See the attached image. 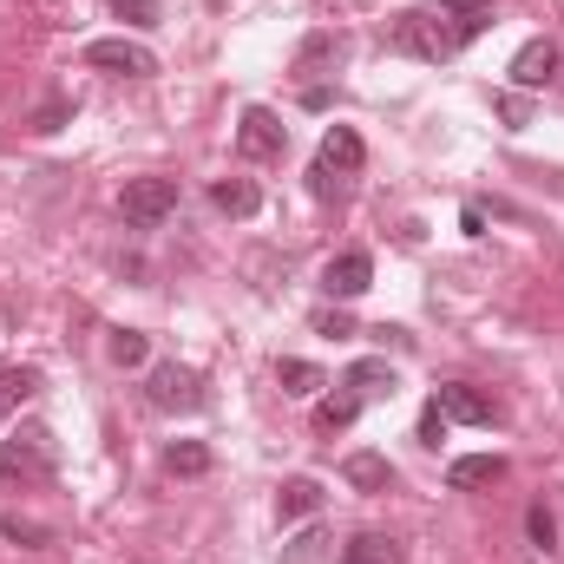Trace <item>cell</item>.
I'll use <instances>...</instances> for the list:
<instances>
[{
    "label": "cell",
    "mask_w": 564,
    "mask_h": 564,
    "mask_svg": "<svg viewBox=\"0 0 564 564\" xmlns=\"http://www.w3.org/2000/svg\"><path fill=\"white\" fill-rule=\"evenodd\" d=\"M486 26H492V13H479V20H453V13H440V7H408V13H394L388 46L440 66V59H459V53H466Z\"/></svg>",
    "instance_id": "obj_1"
},
{
    "label": "cell",
    "mask_w": 564,
    "mask_h": 564,
    "mask_svg": "<svg viewBox=\"0 0 564 564\" xmlns=\"http://www.w3.org/2000/svg\"><path fill=\"white\" fill-rule=\"evenodd\" d=\"M368 164V144H361V132L355 126H328L322 132V151H315V171H308V191L315 197H328L341 177H355Z\"/></svg>",
    "instance_id": "obj_2"
},
{
    "label": "cell",
    "mask_w": 564,
    "mask_h": 564,
    "mask_svg": "<svg viewBox=\"0 0 564 564\" xmlns=\"http://www.w3.org/2000/svg\"><path fill=\"white\" fill-rule=\"evenodd\" d=\"M144 401L158 408V414H204V381L191 375V368H177V361H158L151 375H144Z\"/></svg>",
    "instance_id": "obj_3"
},
{
    "label": "cell",
    "mask_w": 564,
    "mask_h": 564,
    "mask_svg": "<svg viewBox=\"0 0 564 564\" xmlns=\"http://www.w3.org/2000/svg\"><path fill=\"white\" fill-rule=\"evenodd\" d=\"M177 210V177H132L126 191H119V217L132 224V230H158L164 217Z\"/></svg>",
    "instance_id": "obj_4"
},
{
    "label": "cell",
    "mask_w": 564,
    "mask_h": 564,
    "mask_svg": "<svg viewBox=\"0 0 564 564\" xmlns=\"http://www.w3.org/2000/svg\"><path fill=\"white\" fill-rule=\"evenodd\" d=\"M0 479H53V433L26 426V433L0 440Z\"/></svg>",
    "instance_id": "obj_5"
},
{
    "label": "cell",
    "mask_w": 564,
    "mask_h": 564,
    "mask_svg": "<svg viewBox=\"0 0 564 564\" xmlns=\"http://www.w3.org/2000/svg\"><path fill=\"white\" fill-rule=\"evenodd\" d=\"M368 282H375V257L368 250H341V257L322 263V295L328 302H355V295H368Z\"/></svg>",
    "instance_id": "obj_6"
},
{
    "label": "cell",
    "mask_w": 564,
    "mask_h": 564,
    "mask_svg": "<svg viewBox=\"0 0 564 564\" xmlns=\"http://www.w3.org/2000/svg\"><path fill=\"white\" fill-rule=\"evenodd\" d=\"M86 66L119 73V79H151V73H158L151 46H139V40H93V46H86Z\"/></svg>",
    "instance_id": "obj_7"
},
{
    "label": "cell",
    "mask_w": 564,
    "mask_h": 564,
    "mask_svg": "<svg viewBox=\"0 0 564 564\" xmlns=\"http://www.w3.org/2000/svg\"><path fill=\"white\" fill-rule=\"evenodd\" d=\"M433 401H440V414H446V421H466V426H499V401H492L486 388H473V381H446V388H440Z\"/></svg>",
    "instance_id": "obj_8"
},
{
    "label": "cell",
    "mask_w": 564,
    "mask_h": 564,
    "mask_svg": "<svg viewBox=\"0 0 564 564\" xmlns=\"http://www.w3.org/2000/svg\"><path fill=\"white\" fill-rule=\"evenodd\" d=\"M282 144H289V126H282L270 106H250L243 126H237V151L243 158H282Z\"/></svg>",
    "instance_id": "obj_9"
},
{
    "label": "cell",
    "mask_w": 564,
    "mask_h": 564,
    "mask_svg": "<svg viewBox=\"0 0 564 564\" xmlns=\"http://www.w3.org/2000/svg\"><path fill=\"white\" fill-rule=\"evenodd\" d=\"M558 79V40H525L519 53H512V86L519 93H539V86H552Z\"/></svg>",
    "instance_id": "obj_10"
},
{
    "label": "cell",
    "mask_w": 564,
    "mask_h": 564,
    "mask_svg": "<svg viewBox=\"0 0 564 564\" xmlns=\"http://www.w3.org/2000/svg\"><path fill=\"white\" fill-rule=\"evenodd\" d=\"M506 473H512L506 453H466V459L446 466V486H453V492H479V486H499Z\"/></svg>",
    "instance_id": "obj_11"
},
{
    "label": "cell",
    "mask_w": 564,
    "mask_h": 564,
    "mask_svg": "<svg viewBox=\"0 0 564 564\" xmlns=\"http://www.w3.org/2000/svg\"><path fill=\"white\" fill-rule=\"evenodd\" d=\"M315 512H322V479H308V473L282 479V492H276V525H295V519H315Z\"/></svg>",
    "instance_id": "obj_12"
},
{
    "label": "cell",
    "mask_w": 564,
    "mask_h": 564,
    "mask_svg": "<svg viewBox=\"0 0 564 564\" xmlns=\"http://www.w3.org/2000/svg\"><path fill=\"white\" fill-rule=\"evenodd\" d=\"M335 564H408V552H401V539H388V532H355Z\"/></svg>",
    "instance_id": "obj_13"
},
{
    "label": "cell",
    "mask_w": 564,
    "mask_h": 564,
    "mask_svg": "<svg viewBox=\"0 0 564 564\" xmlns=\"http://www.w3.org/2000/svg\"><path fill=\"white\" fill-rule=\"evenodd\" d=\"M210 204H217L224 217H257V210H263V191H257L250 177H217V184H210Z\"/></svg>",
    "instance_id": "obj_14"
},
{
    "label": "cell",
    "mask_w": 564,
    "mask_h": 564,
    "mask_svg": "<svg viewBox=\"0 0 564 564\" xmlns=\"http://www.w3.org/2000/svg\"><path fill=\"white\" fill-rule=\"evenodd\" d=\"M341 388H355L361 401H375V394H394L401 381H394V368H388V361H375V355H368V361H355V368L341 375Z\"/></svg>",
    "instance_id": "obj_15"
},
{
    "label": "cell",
    "mask_w": 564,
    "mask_h": 564,
    "mask_svg": "<svg viewBox=\"0 0 564 564\" xmlns=\"http://www.w3.org/2000/svg\"><path fill=\"white\" fill-rule=\"evenodd\" d=\"M341 479H348L355 492H388V479H394V473H388V459H381V453H348V459H341Z\"/></svg>",
    "instance_id": "obj_16"
},
{
    "label": "cell",
    "mask_w": 564,
    "mask_h": 564,
    "mask_svg": "<svg viewBox=\"0 0 564 564\" xmlns=\"http://www.w3.org/2000/svg\"><path fill=\"white\" fill-rule=\"evenodd\" d=\"M164 473L204 479V473H210V446H204V440H171V446H164Z\"/></svg>",
    "instance_id": "obj_17"
},
{
    "label": "cell",
    "mask_w": 564,
    "mask_h": 564,
    "mask_svg": "<svg viewBox=\"0 0 564 564\" xmlns=\"http://www.w3.org/2000/svg\"><path fill=\"white\" fill-rule=\"evenodd\" d=\"M276 381H282V394H295V401H308L315 388H328V375H322L315 361H295V355H282L276 361Z\"/></svg>",
    "instance_id": "obj_18"
},
{
    "label": "cell",
    "mask_w": 564,
    "mask_h": 564,
    "mask_svg": "<svg viewBox=\"0 0 564 564\" xmlns=\"http://www.w3.org/2000/svg\"><path fill=\"white\" fill-rule=\"evenodd\" d=\"M40 394V368H0V421Z\"/></svg>",
    "instance_id": "obj_19"
},
{
    "label": "cell",
    "mask_w": 564,
    "mask_h": 564,
    "mask_svg": "<svg viewBox=\"0 0 564 564\" xmlns=\"http://www.w3.org/2000/svg\"><path fill=\"white\" fill-rule=\"evenodd\" d=\"M106 355H112V368H144V361H151V335L112 328V335H106Z\"/></svg>",
    "instance_id": "obj_20"
},
{
    "label": "cell",
    "mask_w": 564,
    "mask_h": 564,
    "mask_svg": "<svg viewBox=\"0 0 564 564\" xmlns=\"http://www.w3.org/2000/svg\"><path fill=\"white\" fill-rule=\"evenodd\" d=\"M361 408H368V401H361L355 388H341V394H328V401L315 408V426H322V433H341V426H355Z\"/></svg>",
    "instance_id": "obj_21"
},
{
    "label": "cell",
    "mask_w": 564,
    "mask_h": 564,
    "mask_svg": "<svg viewBox=\"0 0 564 564\" xmlns=\"http://www.w3.org/2000/svg\"><path fill=\"white\" fill-rule=\"evenodd\" d=\"M335 53H341V40H335V33H308V40H302V53H295V73L308 79V73H322Z\"/></svg>",
    "instance_id": "obj_22"
},
{
    "label": "cell",
    "mask_w": 564,
    "mask_h": 564,
    "mask_svg": "<svg viewBox=\"0 0 564 564\" xmlns=\"http://www.w3.org/2000/svg\"><path fill=\"white\" fill-rule=\"evenodd\" d=\"M525 539H532V552H552V545H558V519H552V506H545V499L525 512Z\"/></svg>",
    "instance_id": "obj_23"
},
{
    "label": "cell",
    "mask_w": 564,
    "mask_h": 564,
    "mask_svg": "<svg viewBox=\"0 0 564 564\" xmlns=\"http://www.w3.org/2000/svg\"><path fill=\"white\" fill-rule=\"evenodd\" d=\"M106 7H112L126 26H158V20H164V7H158V0H106Z\"/></svg>",
    "instance_id": "obj_24"
},
{
    "label": "cell",
    "mask_w": 564,
    "mask_h": 564,
    "mask_svg": "<svg viewBox=\"0 0 564 564\" xmlns=\"http://www.w3.org/2000/svg\"><path fill=\"white\" fill-rule=\"evenodd\" d=\"M66 112H73V106H66V99L53 93V99H46V106L33 112V132H59V126H66Z\"/></svg>",
    "instance_id": "obj_25"
},
{
    "label": "cell",
    "mask_w": 564,
    "mask_h": 564,
    "mask_svg": "<svg viewBox=\"0 0 564 564\" xmlns=\"http://www.w3.org/2000/svg\"><path fill=\"white\" fill-rule=\"evenodd\" d=\"M426 7H440V13H453V20H479V13H492V0H426Z\"/></svg>",
    "instance_id": "obj_26"
},
{
    "label": "cell",
    "mask_w": 564,
    "mask_h": 564,
    "mask_svg": "<svg viewBox=\"0 0 564 564\" xmlns=\"http://www.w3.org/2000/svg\"><path fill=\"white\" fill-rule=\"evenodd\" d=\"M446 440V414H440V401H426V414H421V446H440Z\"/></svg>",
    "instance_id": "obj_27"
},
{
    "label": "cell",
    "mask_w": 564,
    "mask_h": 564,
    "mask_svg": "<svg viewBox=\"0 0 564 564\" xmlns=\"http://www.w3.org/2000/svg\"><path fill=\"white\" fill-rule=\"evenodd\" d=\"M0 539H26V545H40L46 532H40V525H20V519H0Z\"/></svg>",
    "instance_id": "obj_28"
},
{
    "label": "cell",
    "mask_w": 564,
    "mask_h": 564,
    "mask_svg": "<svg viewBox=\"0 0 564 564\" xmlns=\"http://www.w3.org/2000/svg\"><path fill=\"white\" fill-rule=\"evenodd\" d=\"M459 224H466V237H486V210H479V204H466V217H459Z\"/></svg>",
    "instance_id": "obj_29"
}]
</instances>
